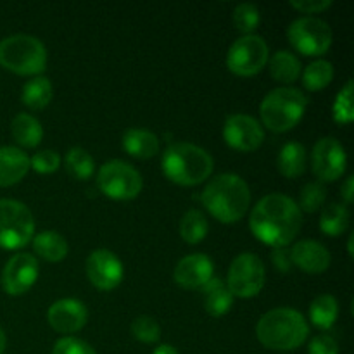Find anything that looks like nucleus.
<instances>
[{"instance_id": "38", "label": "nucleus", "mask_w": 354, "mask_h": 354, "mask_svg": "<svg viewBox=\"0 0 354 354\" xmlns=\"http://www.w3.org/2000/svg\"><path fill=\"white\" fill-rule=\"evenodd\" d=\"M310 354H339V344L330 334L315 335L308 344Z\"/></svg>"}, {"instance_id": "35", "label": "nucleus", "mask_w": 354, "mask_h": 354, "mask_svg": "<svg viewBox=\"0 0 354 354\" xmlns=\"http://www.w3.org/2000/svg\"><path fill=\"white\" fill-rule=\"evenodd\" d=\"M131 335L144 344H154L161 337V327L152 317L140 315L131 324Z\"/></svg>"}, {"instance_id": "36", "label": "nucleus", "mask_w": 354, "mask_h": 354, "mask_svg": "<svg viewBox=\"0 0 354 354\" xmlns=\"http://www.w3.org/2000/svg\"><path fill=\"white\" fill-rule=\"evenodd\" d=\"M59 166H61V156L55 151L35 152L30 158V168L41 173V175H48V173L57 171Z\"/></svg>"}, {"instance_id": "26", "label": "nucleus", "mask_w": 354, "mask_h": 354, "mask_svg": "<svg viewBox=\"0 0 354 354\" xmlns=\"http://www.w3.org/2000/svg\"><path fill=\"white\" fill-rule=\"evenodd\" d=\"M339 317V303L332 294L315 297L310 306V320L320 330H330Z\"/></svg>"}, {"instance_id": "5", "label": "nucleus", "mask_w": 354, "mask_h": 354, "mask_svg": "<svg viewBox=\"0 0 354 354\" xmlns=\"http://www.w3.org/2000/svg\"><path fill=\"white\" fill-rule=\"evenodd\" d=\"M308 107V97L294 86H279L266 93L259 106L261 121L275 133L289 131L303 120Z\"/></svg>"}, {"instance_id": "32", "label": "nucleus", "mask_w": 354, "mask_h": 354, "mask_svg": "<svg viewBox=\"0 0 354 354\" xmlns=\"http://www.w3.org/2000/svg\"><path fill=\"white\" fill-rule=\"evenodd\" d=\"M232 21H234V26L244 35H254L256 28L261 23V12L258 6L251 2L239 3L232 14Z\"/></svg>"}, {"instance_id": "29", "label": "nucleus", "mask_w": 354, "mask_h": 354, "mask_svg": "<svg viewBox=\"0 0 354 354\" xmlns=\"http://www.w3.org/2000/svg\"><path fill=\"white\" fill-rule=\"evenodd\" d=\"M209 225L199 209H189L180 220V235L187 244H199L206 239Z\"/></svg>"}, {"instance_id": "31", "label": "nucleus", "mask_w": 354, "mask_h": 354, "mask_svg": "<svg viewBox=\"0 0 354 354\" xmlns=\"http://www.w3.org/2000/svg\"><path fill=\"white\" fill-rule=\"evenodd\" d=\"M66 169L76 180H88L95 169V161L83 147H71L66 154Z\"/></svg>"}, {"instance_id": "43", "label": "nucleus", "mask_w": 354, "mask_h": 354, "mask_svg": "<svg viewBox=\"0 0 354 354\" xmlns=\"http://www.w3.org/2000/svg\"><path fill=\"white\" fill-rule=\"evenodd\" d=\"M6 346H7V337H6V332L0 328V354L6 353Z\"/></svg>"}, {"instance_id": "9", "label": "nucleus", "mask_w": 354, "mask_h": 354, "mask_svg": "<svg viewBox=\"0 0 354 354\" xmlns=\"http://www.w3.org/2000/svg\"><path fill=\"white\" fill-rule=\"evenodd\" d=\"M290 45L303 55H324L332 45V30L327 21L315 16L297 17L287 28Z\"/></svg>"}, {"instance_id": "37", "label": "nucleus", "mask_w": 354, "mask_h": 354, "mask_svg": "<svg viewBox=\"0 0 354 354\" xmlns=\"http://www.w3.org/2000/svg\"><path fill=\"white\" fill-rule=\"evenodd\" d=\"M52 354H97L95 349L88 344V342L82 341L73 335H64L55 342Z\"/></svg>"}, {"instance_id": "11", "label": "nucleus", "mask_w": 354, "mask_h": 354, "mask_svg": "<svg viewBox=\"0 0 354 354\" xmlns=\"http://www.w3.org/2000/svg\"><path fill=\"white\" fill-rule=\"evenodd\" d=\"M268 44L259 35H244L230 45L227 68L239 76L258 75L268 64Z\"/></svg>"}, {"instance_id": "30", "label": "nucleus", "mask_w": 354, "mask_h": 354, "mask_svg": "<svg viewBox=\"0 0 354 354\" xmlns=\"http://www.w3.org/2000/svg\"><path fill=\"white\" fill-rule=\"evenodd\" d=\"M332 80H334V66L325 59H317V61L310 62L303 71V85L310 92H318V90L325 88L327 85H330Z\"/></svg>"}, {"instance_id": "1", "label": "nucleus", "mask_w": 354, "mask_h": 354, "mask_svg": "<svg viewBox=\"0 0 354 354\" xmlns=\"http://www.w3.org/2000/svg\"><path fill=\"white\" fill-rule=\"evenodd\" d=\"M249 227L263 244L273 249L287 248L303 227V213L296 201L286 194H268L252 207Z\"/></svg>"}, {"instance_id": "20", "label": "nucleus", "mask_w": 354, "mask_h": 354, "mask_svg": "<svg viewBox=\"0 0 354 354\" xmlns=\"http://www.w3.org/2000/svg\"><path fill=\"white\" fill-rule=\"evenodd\" d=\"M121 142H123L124 151L138 159L154 158L159 152V147H161L158 135L152 133L151 130H144V128H130V130H127Z\"/></svg>"}, {"instance_id": "25", "label": "nucleus", "mask_w": 354, "mask_h": 354, "mask_svg": "<svg viewBox=\"0 0 354 354\" xmlns=\"http://www.w3.org/2000/svg\"><path fill=\"white\" fill-rule=\"evenodd\" d=\"M270 75L280 83H294L303 73V64L299 57L289 50H279L268 61Z\"/></svg>"}, {"instance_id": "8", "label": "nucleus", "mask_w": 354, "mask_h": 354, "mask_svg": "<svg viewBox=\"0 0 354 354\" xmlns=\"http://www.w3.org/2000/svg\"><path fill=\"white\" fill-rule=\"evenodd\" d=\"M97 185L100 192L114 201L135 199L142 192V175L128 162L113 159L100 166L97 173Z\"/></svg>"}, {"instance_id": "13", "label": "nucleus", "mask_w": 354, "mask_h": 354, "mask_svg": "<svg viewBox=\"0 0 354 354\" xmlns=\"http://www.w3.org/2000/svg\"><path fill=\"white\" fill-rule=\"evenodd\" d=\"M223 138L228 147L241 152H252L265 142V130L249 114H230L225 121Z\"/></svg>"}, {"instance_id": "3", "label": "nucleus", "mask_w": 354, "mask_h": 354, "mask_svg": "<svg viewBox=\"0 0 354 354\" xmlns=\"http://www.w3.org/2000/svg\"><path fill=\"white\" fill-rule=\"evenodd\" d=\"M310 335V325L299 311L292 308H275L259 318L256 337L266 349L292 351L303 346Z\"/></svg>"}, {"instance_id": "42", "label": "nucleus", "mask_w": 354, "mask_h": 354, "mask_svg": "<svg viewBox=\"0 0 354 354\" xmlns=\"http://www.w3.org/2000/svg\"><path fill=\"white\" fill-rule=\"evenodd\" d=\"M152 354H180V353L176 351V349L173 348V346L161 344V346H158V348L154 349V353H152Z\"/></svg>"}, {"instance_id": "28", "label": "nucleus", "mask_w": 354, "mask_h": 354, "mask_svg": "<svg viewBox=\"0 0 354 354\" xmlns=\"http://www.w3.org/2000/svg\"><path fill=\"white\" fill-rule=\"evenodd\" d=\"M349 227V209L342 204L332 203L324 207L320 216V228L325 235L339 237Z\"/></svg>"}, {"instance_id": "16", "label": "nucleus", "mask_w": 354, "mask_h": 354, "mask_svg": "<svg viewBox=\"0 0 354 354\" xmlns=\"http://www.w3.org/2000/svg\"><path fill=\"white\" fill-rule=\"evenodd\" d=\"M88 320V310L78 299H59L48 308L47 322L55 332L71 335L82 330Z\"/></svg>"}, {"instance_id": "15", "label": "nucleus", "mask_w": 354, "mask_h": 354, "mask_svg": "<svg viewBox=\"0 0 354 354\" xmlns=\"http://www.w3.org/2000/svg\"><path fill=\"white\" fill-rule=\"evenodd\" d=\"M123 263L109 249H95L86 258V277L99 290H113L123 280Z\"/></svg>"}, {"instance_id": "21", "label": "nucleus", "mask_w": 354, "mask_h": 354, "mask_svg": "<svg viewBox=\"0 0 354 354\" xmlns=\"http://www.w3.org/2000/svg\"><path fill=\"white\" fill-rule=\"evenodd\" d=\"M204 294V306L211 317H223L230 311L234 304V296L228 290L227 283L218 277H213L206 286L203 287Z\"/></svg>"}, {"instance_id": "6", "label": "nucleus", "mask_w": 354, "mask_h": 354, "mask_svg": "<svg viewBox=\"0 0 354 354\" xmlns=\"http://www.w3.org/2000/svg\"><path fill=\"white\" fill-rule=\"evenodd\" d=\"M0 66L21 76H38L47 68V48L31 35H12L0 41Z\"/></svg>"}, {"instance_id": "23", "label": "nucleus", "mask_w": 354, "mask_h": 354, "mask_svg": "<svg viewBox=\"0 0 354 354\" xmlns=\"http://www.w3.org/2000/svg\"><path fill=\"white\" fill-rule=\"evenodd\" d=\"M10 133L12 138L23 147H37L44 138V128L40 121L28 113H19L10 123Z\"/></svg>"}, {"instance_id": "19", "label": "nucleus", "mask_w": 354, "mask_h": 354, "mask_svg": "<svg viewBox=\"0 0 354 354\" xmlns=\"http://www.w3.org/2000/svg\"><path fill=\"white\" fill-rule=\"evenodd\" d=\"M30 171V158L17 147H0V187L16 185Z\"/></svg>"}, {"instance_id": "27", "label": "nucleus", "mask_w": 354, "mask_h": 354, "mask_svg": "<svg viewBox=\"0 0 354 354\" xmlns=\"http://www.w3.org/2000/svg\"><path fill=\"white\" fill-rule=\"evenodd\" d=\"M52 95H54V88H52L50 80L45 76H35L30 82L24 83L23 90H21V100L24 106L30 109H44L50 104Z\"/></svg>"}, {"instance_id": "18", "label": "nucleus", "mask_w": 354, "mask_h": 354, "mask_svg": "<svg viewBox=\"0 0 354 354\" xmlns=\"http://www.w3.org/2000/svg\"><path fill=\"white\" fill-rule=\"evenodd\" d=\"M289 252L292 266H299L306 273H324L332 263V256L327 248L320 242L310 241V239L296 242L292 249H289Z\"/></svg>"}, {"instance_id": "41", "label": "nucleus", "mask_w": 354, "mask_h": 354, "mask_svg": "<svg viewBox=\"0 0 354 354\" xmlns=\"http://www.w3.org/2000/svg\"><path fill=\"white\" fill-rule=\"evenodd\" d=\"M341 194H342V199L346 201L348 204L353 203V194H354V176L349 175L346 178V182L342 183L341 187Z\"/></svg>"}, {"instance_id": "33", "label": "nucleus", "mask_w": 354, "mask_h": 354, "mask_svg": "<svg viewBox=\"0 0 354 354\" xmlns=\"http://www.w3.org/2000/svg\"><path fill=\"white\" fill-rule=\"evenodd\" d=\"M325 197H327V190L322 185V182H310L303 187L299 196V209L301 213L306 211V213H315V211L320 209L325 203Z\"/></svg>"}, {"instance_id": "4", "label": "nucleus", "mask_w": 354, "mask_h": 354, "mask_svg": "<svg viewBox=\"0 0 354 354\" xmlns=\"http://www.w3.org/2000/svg\"><path fill=\"white\" fill-rule=\"evenodd\" d=\"M161 166L166 178L173 183L194 187L209 178L214 162L206 149L189 142H176L165 151Z\"/></svg>"}, {"instance_id": "17", "label": "nucleus", "mask_w": 354, "mask_h": 354, "mask_svg": "<svg viewBox=\"0 0 354 354\" xmlns=\"http://www.w3.org/2000/svg\"><path fill=\"white\" fill-rule=\"evenodd\" d=\"M214 277V266L209 256L203 252L189 254L178 261L173 279L183 289H203Z\"/></svg>"}, {"instance_id": "39", "label": "nucleus", "mask_w": 354, "mask_h": 354, "mask_svg": "<svg viewBox=\"0 0 354 354\" xmlns=\"http://www.w3.org/2000/svg\"><path fill=\"white\" fill-rule=\"evenodd\" d=\"M332 6V0H292L290 7L304 14H318L327 10Z\"/></svg>"}, {"instance_id": "24", "label": "nucleus", "mask_w": 354, "mask_h": 354, "mask_svg": "<svg viewBox=\"0 0 354 354\" xmlns=\"http://www.w3.org/2000/svg\"><path fill=\"white\" fill-rule=\"evenodd\" d=\"M277 168L287 178H297L306 169V149L299 142L283 145L277 158Z\"/></svg>"}, {"instance_id": "40", "label": "nucleus", "mask_w": 354, "mask_h": 354, "mask_svg": "<svg viewBox=\"0 0 354 354\" xmlns=\"http://www.w3.org/2000/svg\"><path fill=\"white\" fill-rule=\"evenodd\" d=\"M270 258H272L273 265L277 266V270L279 272H290L292 270V261H290V252L287 248H277L273 249L272 254H270Z\"/></svg>"}, {"instance_id": "44", "label": "nucleus", "mask_w": 354, "mask_h": 354, "mask_svg": "<svg viewBox=\"0 0 354 354\" xmlns=\"http://www.w3.org/2000/svg\"><path fill=\"white\" fill-rule=\"evenodd\" d=\"M348 251H349V254L353 256V235H351V237H349V242H348Z\"/></svg>"}, {"instance_id": "12", "label": "nucleus", "mask_w": 354, "mask_h": 354, "mask_svg": "<svg viewBox=\"0 0 354 354\" xmlns=\"http://www.w3.org/2000/svg\"><path fill=\"white\" fill-rule=\"evenodd\" d=\"M348 166L346 149L337 138L324 137L315 144L311 152V169L320 182H335Z\"/></svg>"}, {"instance_id": "22", "label": "nucleus", "mask_w": 354, "mask_h": 354, "mask_svg": "<svg viewBox=\"0 0 354 354\" xmlns=\"http://www.w3.org/2000/svg\"><path fill=\"white\" fill-rule=\"evenodd\" d=\"M33 249L41 259L50 263H59L68 256V242L59 232L45 230L35 235Z\"/></svg>"}, {"instance_id": "14", "label": "nucleus", "mask_w": 354, "mask_h": 354, "mask_svg": "<svg viewBox=\"0 0 354 354\" xmlns=\"http://www.w3.org/2000/svg\"><path fill=\"white\" fill-rule=\"evenodd\" d=\"M38 272H40V266H38L37 258L33 254L17 252L3 266L0 282H2L3 290L9 296H21L35 286Z\"/></svg>"}, {"instance_id": "2", "label": "nucleus", "mask_w": 354, "mask_h": 354, "mask_svg": "<svg viewBox=\"0 0 354 354\" xmlns=\"http://www.w3.org/2000/svg\"><path fill=\"white\" fill-rule=\"evenodd\" d=\"M201 201L218 221L237 223L251 206V190L244 178L234 173H223L207 183Z\"/></svg>"}, {"instance_id": "7", "label": "nucleus", "mask_w": 354, "mask_h": 354, "mask_svg": "<svg viewBox=\"0 0 354 354\" xmlns=\"http://www.w3.org/2000/svg\"><path fill=\"white\" fill-rule=\"evenodd\" d=\"M35 235V220L23 203L0 199V248L21 249L30 244Z\"/></svg>"}, {"instance_id": "10", "label": "nucleus", "mask_w": 354, "mask_h": 354, "mask_svg": "<svg viewBox=\"0 0 354 354\" xmlns=\"http://www.w3.org/2000/svg\"><path fill=\"white\" fill-rule=\"evenodd\" d=\"M266 280V270L261 259L252 252H242L228 268L227 287L234 297L249 299L261 292Z\"/></svg>"}, {"instance_id": "34", "label": "nucleus", "mask_w": 354, "mask_h": 354, "mask_svg": "<svg viewBox=\"0 0 354 354\" xmlns=\"http://www.w3.org/2000/svg\"><path fill=\"white\" fill-rule=\"evenodd\" d=\"M332 114L339 124H349L353 121V80H349L341 90L332 106Z\"/></svg>"}]
</instances>
